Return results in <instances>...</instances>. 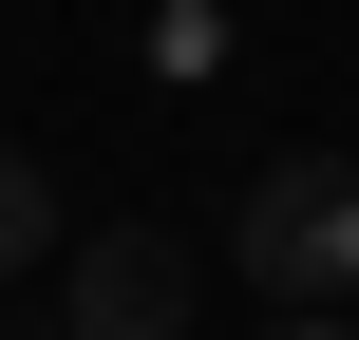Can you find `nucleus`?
I'll return each mask as SVG.
<instances>
[{
  "label": "nucleus",
  "mask_w": 359,
  "mask_h": 340,
  "mask_svg": "<svg viewBox=\"0 0 359 340\" xmlns=\"http://www.w3.org/2000/svg\"><path fill=\"white\" fill-rule=\"evenodd\" d=\"M57 265V189H38V151H0V284H38Z\"/></svg>",
  "instance_id": "7ed1b4c3"
},
{
  "label": "nucleus",
  "mask_w": 359,
  "mask_h": 340,
  "mask_svg": "<svg viewBox=\"0 0 359 340\" xmlns=\"http://www.w3.org/2000/svg\"><path fill=\"white\" fill-rule=\"evenodd\" d=\"M208 303V265L170 246V227H95V246H57V340H189Z\"/></svg>",
  "instance_id": "f03ea898"
},
{
  "label": "nucleus",
  "mask_w": 359,
  "mask_h": 340,
  "mask_svg": "<svg viewBox=\"0 0 359 340\" xmlns=\"http://www.w3.org/2000/svg\"><path fill=\"white\" fill-rule=\"evenodd\" d=\"M265 340H359V303H265Z\"/></svg>",
  "instance_id": "20e7f679"
},
{
  "label": "nucleus",
  "mask_w": 359,
  "mask_h": 340,
  "mask_svg": "<svg viewBox=\"0 0 359 340\" xmlns=\"http://www.w3.org/2000/svg\"><path fill=\"white\" fill-rule=\"evenodd\" d=\"M227 265L265 303H359V151H284L246 208H227Z\"/></svg>",
  "instance_id": "f257e3e1"
}]
</instances>
